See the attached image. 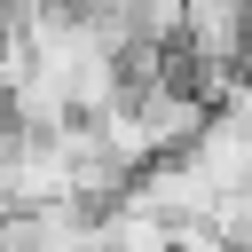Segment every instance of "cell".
Returning a JSON list of instances; mask_svg holds the SVG:
<instances>
[{"instance_id": "cell-1", "label": "cell", "mask_w": 252, "mask_h": 252, "mask_svg": "<svg viewBox=\"0 0 252 252\" xmlns=\"http://www.w3.org/2000/svg\"><path fill=\"white\" fill-rule=\"evenodd\" d=\"M16 47H24V8H16V0H0V63H8Z\"/></svg>"}]
</instances>
